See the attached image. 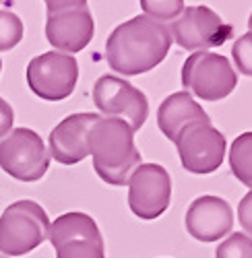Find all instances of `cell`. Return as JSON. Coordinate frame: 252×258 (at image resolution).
Returning a JSON list of instances; mask_svg holds the SVG:
<instances>
[{
	"instance_id": "cell-9",
	"label": "cell",
	"mask_w": 252,
	"mask_h": 258,
	"mask_svg": "<svg viewBox=\"0 0 252 258\" xmlns=\"http://www.w3.org/2000/svg\"><path fill=\"white\" fill-rule=\"evenodd\" d=\"M93 103L103 118H120L133 128V133L145 124L149 116V103L141 89L114 75H103L93 85Z\"/></svg>"
},
{
	"instance_id": "cell-19",
	"label": "cell",
	"mask_w": 252,
	"mask_h": 258,
	"mask_svg": "<svg viewBox=\"0 0 252 258\" xmlns=\"http://www.w3.org/2000/svg\"><path fill=\"white\" fill-rule=\"evenodd\" d=\"M141 9L153 21H174L184 11V0H141Z\"/></svg>"
},
{
	"instance_id": "cell-11",
	"label": "cell",
	"mask_w": 252,
	"mask_h": 258,
	"mask_svg": "<svg viewBox=\"0 0 252 258\" xmlns=\"http://www.w3.org/2000/svg\"><path fill=\"white\" fill-rule=\"evenodd\" d=\"M172 201V180L157 163H141L129 178V205L139 219L151 221L163 215Z\"/></svg>"
},
{
	"instance_id": "cell-27",
	"label": "cell",
	"mask_w": 252,
	"mask_h": 258,
	"mask_svg": "<svg viewBox=\"0 0 252 258\" xmlns=\"http://www.w3.org/2000/svg\"><path fill=\"white\" fill-rule=\"evenodd\" d=\"M0 3H3V0H0Z\"/></svg>"
},
{
	"instance_id": "cell-5",
	"label": "cell",
	"mask_w": 252,
	"mask_h": 258,
	"mask_svg": "<svg viewBox=\"0 0 252 258\" xmlns=\"http://www.w3.org/2000/svg\"><path fill=\"white\" fill-rule=\"evenodd\" d=\"M0 167L19 182H37L50 167V153L31 128H15L0 141Z\"/></svg>"
},
{
	"instance_id": "cell-14",
	"label": "cell",
	"mask_w": 252,
	"mask_h": 258,
	"mask_svg": "<svg viewBox=\"0 0 252 258\" xmlns=\"http://www.w3.org/2000/svg\"><path fill=\"white\" fill-rule=\"evenodd\" d=\"M97 114H73L50 133V157L62 165H75L89 155V133Z\"/></svg>"
},
{
	"instance_id": "cell-17",
	"label": "cell",
	"mask_w": 252,
	"mask_h": 258,
	"mask_svg": "<svg viewBox=\"0 0 252 258\" xmlns=\"http://www.w3.org/2000/svg\"><path fill=\"white\" fill-rule=\"evenodd\" d=\"M23 39V21L11 11H0V52L13 50Z\"/></svg>"
},
{
	"instance_id": "cell-24",
	"label": "cell",
	"mask_w": 252,
	"mask_h": 258,
	"mask_svg": "<svg viewBox=\"0 0 252 258\" xmlns=\"http://www.w3.org/2000/svg\"><path fill=\"white\" fill-rule=\"evenodd\" d=\"M248 27H250V31H252V13H250V19H248Z\"/></svg>"
},
{
	"instance_id": "cell-16",
	"label": "cell",
	"mask_w": 252,
	"mask_h": 258,
	"mask_svg": "<svg viewBox=\"0 0 252 258\" xmlns=\"http://www.w3.org/2000/svg\"><path fill=\"white\" fill-rule=\"evenodd\" d=\"M229 165H232L234 176L252 188V133L240 135L229 149Z\"/></svg>"
},
{
	"instance_id": "cell-10",
	"label": "cell",
	"mask_w": 252,
	"mask_h": 258,
	"mask_svg": "<svg viewBox=\"0 0 252 258\" xmlns=\"http://www.w3.org/2000/svg\"><path fill=\"white\" fill-rule=\"evenodd\" d=\"M180 161L191 174H213L225 157V137L211 122L186 126L176 139Z\"/></svg>"
},
{
	"instance_id": "cell-21",
	"label": "cell",
	"mask_w": 252,
	"mask_h": 258,
	"mask_svg": "<svg viewBox=\"0 0 252 258\" xmlns=\"http://www.w3.org/2000/svg\"><path fill=\"white\" fill-rule=\"evenodd\" d=\"M238 221L244 227V231L252 235V188L238 205Z\"/></svg>"
},
{
	"instance_id": "cell-3",
	"label": "cell",
	"mask_w": 252,
	"mask_h": 258,
	"mask_svg": "<svg viewBox=\"0 0 252 258\" xmlns=\"http://www.w3.org/2000/svg\"><path fill=\"white\" fill-rule=\"evenodd\" d=\"M50 221L46 211L33 201H17L0 217V252L23 256L48 240Z\"/></svg>"
},
{
	"instance_id": "cell-8",
	"label": "cell",
	"mask_w": 252,
	"mask_h": 258,
	"mask_svg": "<svg viewBox=\"0 0 252 258\" xmlns=\"http://www.w3.org/2000/svg\"><path fill=\"white\" fill-rule=\"evenodd\" d=\"M79 81V64L73 54L46 52L27 64L29 89L46 101H62L73 95Z\"/></svg>"
},
{
	"instance_id": "cell-6",
	"label": "cell",
	"mask_w": 252,
	"mask_h": 258,
	"mask_svg": "<svg viewBox=\"0 0 252 258\" xmlns=\"http://www.w3.org/2000/svg\"><path fill=\"white\" fill-rule=\"evenodd\" d=\"M48 240L56 250V258H106L99 227L85 213L60 215L50 223Z\"/></svg>"
},
{
	"instance_id": "cell-7",
	"label": "cell",
	"mask_w": 252,
	"mask_h": 258,
	"mask_svg": "<svg viewBox=\"0 0 252 258\" xmlns=\"http://www.w3.org/2000/svg\"><path fill=\"white\" fill-rule=\"evenodd\" d=\"M170 35L184 50H207L223 46L234 29L209 7H188L174 21H170Z\"/></svg>"
},
{
	"instance_id": "cell-23",
	"label": "cell",
	"mask_w": 252,
	"mask_h": 258,
	"mask_svg": "<svg viewBox=\"0 0 252 258\" xmlns=\"http://www.w3.org/2000/svg\"><path fill=\"white\" fill-rule=\"evenodd\" d=\"M48 15L50 13H60V11H69V9H79V7H87V0H44Z\"/></svg>"
},
{
	"instance_id": "cell-2",
	"label": "cell",
	"mask_w": 252,
	"mask_h": 258,
	"mask_svg": "<svg viewBox=\"0 0 252 258\" xmlns=\"http://www.w3.org/2000/svg\"><path fill=\"white\" fill-rule=\"evenodd\" d=\"M89 155L97 176L110 186L129 184L133 171L141 165L135 133L120 118H97L89 133Z\"/></svg>"
},
{
	"instance_id": "cell-13",
	"label": "cell",
	"mask_w": 252,
	"mask_h": 258,
	"mask_svg": "<svg viewBox=\"0 0 252 258\" xmlns=\"http://www.w3.org/2000/svg\"><path fill=\"white\" fill-rule=\"evenodd\" d=\"M93 17L87 7L69 9L60 13H50L46 21L48 41L65 54H77L93 39Z\"/></svg>"
},
{
	"instance_id": "cell-15",
	"label": "cell",
	"mask_w": 252,
	"mask_h": 258,
	"mask_svg": "<svg viewBox=\"0 0 252 258\" xmlns=\"http://www.w3.org/2000/svg\"><path fill=\"white\" fill-rule=\"evenodd\" d=\"M195 122H211V120H209L207 112L193 99V95L188 91L172 93L170 97L163 99V103L157 110L159 131L172 143H176V139L186 126H191Z\"/></svg>"
},
{
	"instance_id": "cell-1",
	"label": "cell",
	"mask_w": 252,
	"mask_h": 258,
	"mask_svg": "<svg viewBox=\"0 0 252 258\" xmlns=\"http://www.w3.org/2000/svg\"><path fill=\"white\" fill-rule=\"evenodd\" d=\"M172 46V35L159 21L147 15L133 17L118 25L106 41V60L110 69L133 77L153 71L167 56Z\"/></svg>"
},
{
	"instance_id": "cell-12",
	"label": "cell",
	"mask_w": 252,
	"mask_h": 258,
	"mask_svg": "<svg viewBox=\"0 0 252 258\" xmlns=\"http://www.w3.org/2000/svg\"><path fill=\"white\" fill-rule=\"evenodd\" d=\"M234 227V211L219 197H199L186 211V229L199 242H217Z\"/></svg>"
},
{
	"instance_id": "cell-22",
	"label": "cell",
	"mask_w": 252,
	"mask_h": 258,
	"mask_svg": "<svg viewBox=\"0 0 252 258\" xmlns=\"http://www.w3.org/2000/svg\"><path fill=\"white\" fill-rule=\"evenodd\" d=\"M13 122H15V112L11 103L0 97V139H5L13 131Z\"/></svg>"
},
{
	"instance_id": "cell-20",
	"label": "cell",
	"mask_w": 252,
	"mask_h": 258,
	"mask_svg": "<svg viewBox=\"0 0 252 258\" xmlns=\"http://www.w3.org/2000/svg\"><path fill=\"white\" fill-rule=\"evenodd\" d=\"M232 56H234V62H236V69L242 75L252 77V31L240 35L234 41Z\"/></svg>"
},
{
	"instance_id": "cell-18",
	"label": "cell",
	"mask_w": 252,
	"mask_h": 258,
	"mask_svg": "<svg viewBox=\"0 0 252 258\" xmlns=\"http://www.w3.org/2000/svg\"><path fill=\"white\" fill-rule=\"evenodd\" d=\"M215 258H252V238L246 233H232L219 244Z\"/></svg>"
},
{
	"instance_id": "cell-4",
	"label": "cell",
	"mask_w": 252,
	"mask_h": 258,
	"mask_svg": "<svg viewBox=\"0 0 252 258\" xmlns=\"http://www.w3.org/2000/svg\"><path fill=\"white\" fill-rule=\"evenodd\" d=\"M182 85L205 101H219L236 89L238 75L225 56L199 50L184 62Z\"/></svg>"
},
{
	"instance_id": "cell-26",
	"label": "cell",
	"mask_w": 252,
	"mask_h": 258,
	"mask_svg": "<svg viewBox=\"0 0 252 258\" xmlns=\"http://www.w3.org/2000/svg\"><path fill=\"white\" fill-rule=\"evenodd\" d=\"M0 71H3V60H0Z\"/></svg>"
},
{
	"instance_id": "cell-25",
	"label": "cell",
	"mask_w": 252,
	"mask_h": 258,
	"mask_svg": "<svg viewBox=\"0 0 252 258\" xmlns=\"http://www.w3.org/2000/svg\"><path fill=\"white\" fill-rule=\"evenodd\" d=\"M0 258H9V256H5V254H3V252H0Z\"/></svg>"
}]
</instances>
